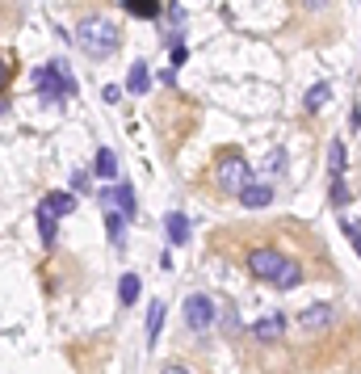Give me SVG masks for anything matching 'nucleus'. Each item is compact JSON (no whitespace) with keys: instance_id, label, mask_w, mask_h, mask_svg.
Instances as JSON below:
<instances>
[{"instance_id":"a878e982","label":"nucleus","mask_w":361,"mask_h":374,"mask_svg":"<svg viewBox=\"0 0 361 374\" xmlns=\"http://www.w3.org/2000/svg\"><path fill=\"white\" fill-rule=\"evenodd\" d=\"M353 126H357V131H361V105H357V109H353Z\"/></svg>"},{"instance_id":"1a4fd4ad","label":"nucleus","mask_w":361,"mask_h":374,"mask_svg":"<svg viewBox=\"0 0 361 374\" xmlns=\"http://www.w3.org/2000/svg\"><path fill=\"white\" fill-rule=\"evenodd\" d=\"M282 333H286V316H282V312H273V316H261V320L252 324V337H257L261 345H273V341H282Z\"/></svg>"},{"instance_id":"5701e85b","label":"nucleus","mask_w":361,"mask_h":374,"mask_svg":"<svg viewBox=\"0 0 361 374\" xmlns=\"http://www.w3.org/2000/svg\"><path fill=\"white\" fill-rule=\"evenodd\" d=\"M181 63H185V46H172V55H168V67H172V72H177V67H181Z\"/></svg>"},{"instance_id":"2eb2a0df","label":"nucleus","mask_w":361,"mask_h":374,"mask_svg":"<svg viewBox=\"0 0 361 374\" xmlns=\"http://www.w3.org/2000/svg\"><path fill=\"white\" fill-rule=\"evenodd\" d=\"M345 164H349V152H345V143H341V139H332V143H328V173H332V177H341V173H345Z\"/></svg>"},{"instance_id":"4468645a","label":"nucleus","mask_w":361,"mask_h":374,"mask_svg":"<svg viewBox=\"0 0 361 374\" xmlns=\"http://www.w3.org/2000/svg\"><path fill=\"white\" fill-rule=\"evenodd\" d=\"M93 173H97L101 181H114V177H118V156H114L109 147H101L97 160H93Z\"/></svg>"},{"instance_id":"aec40b11","label":"nucleus","mask_w":361,"mask_h":374,"mask_svg":"<svg viewBox=\"0 0 361 374\" xmlns=\"http://www.w3.org/2000/svg\"><path fill=\"white\" fill-rule=\"evenodd\" d=\"M126 8L139 17H160V0H126Z\"/></svg>"},{"instance_id":"f8f14e48","label":"nucleus","mask_w":361,"mask_h":374,"mask_svg":"<svg viewBox=\"0 0 361 374\" xmlns=\"http://www.w3.org/2000/svg\"><path fill=\"white\" fill-rule=\"evenodd\" d=\"M164 236H168V244H172V248H181V244L189 240V219L172 211V215L164 219Z\"/></svg>"},{"instance_id":"9b49d317","label":"nucleus","mask_w":361,"mask_h":374,"mask_svg":"<svg viewBox=\"0 0 361 374\" xmlns=\"http://www.w3.org/2000/svg\"><path fill=\"white\" fill-rule=\"evenodd\" d=\"M147 88H151V67L139 59V63H130V72H126V93L139 97V93H147Z\"/></svg>"},{"instance_id":"423d86ee","label":"nucleus","mask_w":361,"mask_h":374,"mask_svg":"<svg viewBox=\"0 0 361 374\" xmlns=\"http://www.w3.org/2000/svg\"><path fill=\"white\" fill-rule=\"evenodd\" d=\"M282 265H286V257L273 253V248H252V253H248V274L261 278V282H273Z\"/></svg>"},{"instance_id":"ddd939ff","label":"nucleus","mask_w":361,"mask_h":374,"mask_svg":"<svg viewBox=\"0 0 361 374\" xmlns=\"http://www.w3.org/2000/svg\"><path fill=\"white\" fill-rule=\"evenodd\" d=\"M303 282V269H299V261H290L286 257V265L278 269V278H273V290H294Z\"/></svg>"},{"instance_id":"6e6552de","label":"nucleus","mask_w":361,"mask_h":374,"mask_svg":"<svg viewBox=\"0 0 361 374\" xmlns=\"http://www.w3.org/2000/svg\"><path fill=\"white\" fill-rule=\"evenodd\" d=\"M332 324H336L332 303H311V307H303V316H299V328H303V333H328Z\"/></svg>"},{"instance_id":"20e7f679","label":"nucleus","mask_w":361,"mask_h":374,"mask_svg":"<svg viewBox=\"0 0 361 374\" xmlns=\"http://www.w3.org/2000/svg\"><path fill=\"white\" fill-rule=\"evenodd\" d=\"M34 88L46 93V97H63V93L76 88V76L67 72L63 59H55V63H46V67H34Z\"/></svg>"},{"instance_id":"f03ea898","label":"nucleus","mask_w":361,"mask_h":374,"mask_svg":"<svg viewBox=\"0 0 361 374\" xmlns=\"http://www.w3.org/2000/svg\"><path fill=\"white\" fill-rule=\"evenodd\" d=\"M214 181H219V189H223V194L240 198V194H244V189L252 185V164H248L244 156L227 152V156L219 160V168H214Z\"/></svg>"},{"instance_id":"dca6fc26","label":"nucleus","mask_w":361,"mask_h":374,"mask_svg":"<svg viewBox=\"0 0 361 374\" xmlns=\"http://www.w3.org/2000/svg\"><path fill=\"white\" fill-rule=\"evenodd\" d=\"M126 223H130V219H126L122 211H105V232H109V240H114V244H122V236H126Z\"/></svg>"},{"instance_id":"393cba45","label":"nucleus","mask_w":361,"mask_h":374,"mask_svg":"<svg viewBox=\"0 0 361 374\" xmlns=\"http://www.w3.org/2000/svg\"><path fill=\"white\" fill-rule=\"evenodd\" d=\"M349 236H353V244H357V253H361V232H357V227H353V232H349Z\"/></svg>"},{"instance_id":"39448f33","label":"nucleus","mask_w":361,"mask_h":374,"mask_svg":"<svg viewBox=\"0 0 361 374\" xmlns=\"http://www.w3.org/2000/svg\"><path fill=\"white\" fill-rule=\"evenodd\" d=\"M97 198H101V206H105V211H122L126 219H135V215H139V202H135V189H130L126 181H114V185H105V189H97Z\"/></svg>"},{"instance_id":"a211bd4d","label":"nucleus","mask_w":361,"mask_h":374,"mask_svg":"<svg viewBox=\"0 0 361 374\" xmlns=\"http://www.w3.org/2000/svg\"><path fill=\"white\" fill-rule=\"evenodd\" d=\"M160 328H164V303H151L147 307V345H156Z\"/></svg>"},{"instance_id":"b1692460","label":"nucleus","mask_w":361,"mask_h":374,"mask_svg":"<svg viewBox=\"0 0 361 374\" xmlns=\"http://www.w3.org/2000/svg\"><path fill=\"white\" fill-rule=\"evenodd\" d=\"M160 374H189L185 366H168V370H160Z\"/></svg>"},{"instance_id":"f3484780","label":"nucleus","mask_w":361,"mask_h":374,"mask_svg":"<svg viewBox=\"0 0 361 374\" xmlns=\"http://www.w3.org/2000/svg\"><path fill=\"white\" fill-rule=\"evenodd\" d=\"M328 97H332V88H328V84H311V88H307V97H303V105L315 114V109H324V105H328Z\"/></svg>"},{"instance_id":"bb28decb","label":"nucleus","mask_w":361,"mask_h":374,"mask_svg":"<svg viewBox=\"0 0 361 374\" xmlns=\"http://www.w3.org/2000/svg\"><path fill=\"white\" fill-rule=\"evenodd\" d=\"M0 80H8V63L4 59H0Z\"/></svg>"},{"instance_id":"f257e3e1","label":"nucleus","mask_w":361,"mask_h":374,"mask_svg":"<svg viewBox=\"0 0 361 374\" xmlns=\"http://www.w3.org/2000/svg\"><path fill=\"white\" fill-rule=\"evenodd\" d=\"M76 42H80V51L93 55V59H109V55L118 51V42H122V29H118V21H109V17H84V21L76 25Z\"/></svg>"},{"instance_id":"9d476101","label":"nucleus","mask_w":361,"mask_h":374,"mask_svg":"<svg viewBox=\"0 0 361 374\" xmlns=\"http://www.w3.org/2000/svg\"><path fill=\"white\" fill-rule=\"evenodd\" d=\"M273 194H278V189H273V181H252V185L240 194V202H244L248 211H265V206L273 202Z\"/></svg>"},{"instance_id":"6ab92c4d","label":"nucleus","mask_w":361,"mask_h":374,"mask_svg":"<svg viewBox=\"0 0 361 374\" xmlns=\"http://www.w3.org/2000/svg\"><path fill=\"white\" fill-rule=\"evenodd\" d=\"M118 299H122L126 307L139 299V274H122V282H118Z\"/></svg>"},{"instance_id":"7ed1b4c3","label":"nucleus","mask_w":361,"mask_h":374,"mask_svg":"<svg viewBox=\"0 0 361 374\" xmlns=\"http://www.w3.org/2000/svg\"><path fill=\"white\" fill-rule=\"evenodd\" d=\"M76 211V194H46L38 202V232H42V244H55V219L59 215H71Z\"/></svg>"},{"instance_id":"0eeeda50","label":"nucleus","mask_w":361,"mask_h":374,"mask_svg":"<svg viewBox=\"0 0 361 374\" xmlns=\"http://www.w3.org/2000/svg\"><path fill=\"white\" fill-rule=\"evenodd\" d=\"M185 324H189L193 333H206V328L214 324V299H210V295H189V299H185Z\"/></svg>"},{"instance_id":"4be33fe9","label":"nucleus","mask_w":361,"mask_h":374,"mask_svg":"<svg viewBox=\"0 0 361 374\" xmlns=\"http://www.w3.org/2000/svg\"><path fill=\"white\" fill-rule=\"evenodd\" d=\"M349 202V185L341 177H332V206H345Z\"/></svg>"},{"instance_id":"412c9836","label":"nucleus","mask_w":361,"mask_h":374,"mask_svg":"<svg viewBox=\"0 0 361 374\" xmlns=\"http://www.w3.org/2000/svg\"><path fill=\"white\" fill-rule=\"evenodd\" d=\"M282 168H286V152L278 147V152H269V160H265V173L273 177V173H282Z\"/></svg>"}]
</instances>
